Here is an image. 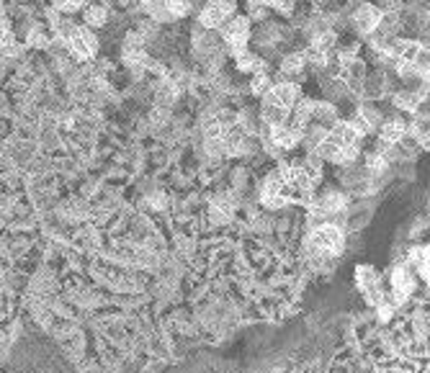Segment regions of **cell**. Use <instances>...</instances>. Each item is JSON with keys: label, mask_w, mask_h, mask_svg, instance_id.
<instances>
[{"label": "cell", "mask_w": 430, "mask_h": 373, "mask_svg": "<svg viewBox=\"0 0 430 373\" xmlns=\"http://www.w3.org/2000/svg\"><path fill=\"white\" fill-rule=\"evenodd\" d=\"M188 47H191L193 62H199V64H207L209 59H214V57L227 55V47H224L222 39H219V31L201 29L196 21H193L191 29H188Z\"/></svg>", "instance_id": "6da1fadb"}, {"label": "cell", "mask_w": 430, "mask_h": 373, "mask_svg": "<svg viewBox=\"0 0 430 373\" xmlns=\"http://www.w3.org/2000/svg\"><path fill=\"white\" fill-rule=\"evenodd\" d=\"M67 55L78 62H93L101 55V36L96 31L85 29L83 24L75 26V31L67 36Z\"/></svg>", "instance_id": "7a4b0ae2"}, {"label": "cell", "mask_w": 430, "mask_h": 373, "mask_svg": "<svg viewBox=\"0 0 430 373\" xmlns=\"http://www.w3.org/2000/svg\"><path fill=\"white\" fill-rule=\"evenodd\" d=\"M250 34H253V24L247 21V16L235 13L232 18H227L224 26L219 29V39L227 47V57H232L240 49L250 47Z\"/></svg>", "instance_id": "3957f363"}, {"label": "cell", "mask_w": 430, "mask_h": 373, "mask_svg": "<svg viewBox=\"0 0 430 373\" xmlns=\"http://www.w3.org/2000/svg\"><path fill=\"white\" fill-rule=\"evenodd\" d=\"M237 0H207L196 13V24L209 31H219L227 18L237 13Z\"/></svg>", "instance_id": "277c9868"}, {"label": "cell", "mask_w": 430, "mask_h": 373, "mask_svg": "<svg viewBox=\"0 0 430 373\" xmlns=\"http://www.w3.org/2000/svg\"><path fill=\"white\" fill-rule=\"evenodd\" d=\"M310 245L314 253L327 255V258H335L345 250V232L338 227V224H319L317 230L312 232Z\"/></svg>", "instance_id": "5b68a950"}, {"label": "cell", "mask_w": 430, "mask_h": 373, "mask_svg": "<svg viewBox=\"0 0 430 373\" xmlns=\"http://www.w3.org/2000/svg\"><path fill=\"white\" fill-rule=\"evenodd\" d=\"M379 21H382V13H379V8H376L371 0L353 6L351 13H348V29H351L359 39L371 36V34L379 29Z\"/></svg>", "instance_id": "8992f818"}, {"label": "cell", "mask_w": 430, "mask_h": 373, "mask_svg": "<svg viewBox=\"0 0 430 373\" xmlns=\"http://www.w3.org/2000/svg\"><path fill=\"white\" fill-rule=\"evenodd\" d=\"M382 121H384L382 108H379L374 101H366V104L356 106V111H353V116L348 119V124H351V127L356 129V134L363 139L366 134H374V132H379Z\"/></svg>", "instance_id": "52a82bcc"}, {"label": "cell", "mask_w": 430, "mask_h": 373, "mask_svg": "<svg viewBox=\"0 0 430 373\" xmlns=\"http://www.w3.org/2000/svg\"><path fill=\"white\" fill-rule=\"evenodd\" d=\"M345 209H348V196L338 188H327L314 204V214L322 219H338V214H345Z\"/></svg>", "instance_id": "ba28073f"}, {"label": "cell", "mask_w": 430, "mask_h": 373, "mask_svg": "<svg viewBox=\"0 0 430 373\" xmlns=\"http://www.w3.org/2000/svg\"><path fill=\"white\" fill-rule=\"evenodd\" d=\"M111 10L113 8H106V6H101V3H93V0H88L85 6H83V10H80V16H83V26L85 29H90V31H104L106 26H109V21H111Z\"/></svg>", "instance_id": "9c48e42d"}, {"label": "cell", "mask_w": 430, "mask_h": 373, "mask_svg": "<svg viewBox=\"0 0 430 373\" xmlns=\"http://www.w3.org/2000/svg\"><path fill=\"white\" fill-rule=\"evenodd\" d=\"M307 72V62H304L302 52H286V55L279 57V78L281 80H291V83H299Z\"/></svg>", "instance_id": "30bf717a"}, {"label": "cell", "mask_w": 430, "mask_h": 373, "mask_svg": "<svg viewBox=\"0 0 430 373\" xmlns=\"http://www.w3.org/2000/svg\"><path fill=\"white\" fill-rule=\"evenodd\" d=\"M232 59H235V70L242 72V75H255V72H268V70H271V64L265 62V59H261V57L255 55L250 47L235 52Z\"/></svg>", "instance_id": "8fae6325"}, {"label": "cell", "mask_w": 430, "mask_h": 373, "mask_svg": "<svg viewBox=\"0 0 430 373\" xmlns=\"http://www.w3.org/2000/svg\"><path fill=\"white\" fill-rule=\"evenodd\" d=\"M209 216L214 224H227L235 219V199L230 193H216L209 204Z\"/></svg>", "instance_id": "7c38bea8"}, {"label": "cell", "mask_w": 430, "mask_h": 373, "mask_svg": "<svg viewBox=\"0 0 430 373\" xmlns=\"http://www.w3.org/2000/svg\"><path fill=\"white\" fill-rule=\"evenodd\" d=\"M407 136V121L402 116H389L379 127V139L387 144H402Z\"/></svg>", "instance_id": "4fadbf2b"}, {"label": "cell", "mask_w": 430, "mask_h": 373, "mask_svg": "<svg viewBox=\"0 0 430 373\" xmlns=\"http://www.w3.org/2000/svg\"><path fill=\"white\" fill-rule=\"evenodd\" d=\"M420 104H425V101H422L420 93L412 90V87H397V90L391 93V106H394L397 111L417 113L420 111Z\"/></svg>", "instance_id": "5bb4252c"}, {"label": "cell", "mask_w": 430, "mask_h": 373, "mask_svg": "<svg viewBox=\"0 0 430 373\" xmlns=\"http://www.w3.org/2000/svg\"><path fill=\"white\" fill-rule=\"evenodd\" d=\"M412 278L407 276L405 268H397L394 273H391V291H394V302L402 304L410 296V291H412Z\"/></svg>", "instance_id": "9a60e30c"}, {"label": "cell", "mask_w": 430, "mask_h": 373, "mask_svg": "<svg viewBox=\"0 0 430 373\" xmlns=\"http://www.w3.org/2000/svg\"><path fill=\"white\" fill-rule=\"evenodd\" d=\"M273 87V78L271 72H255V75H250V83H247V90L253 93V96L263 98L268 90Z\"/></svg>", "instance_id": "2e32d148"}, {"label": "cell", "mask_w": 430, "mask_h": 373, "mask_svg": "<svg viewBox=\"0 0 430 373\" xmlns=\"http://www.w3.org/2000/svg\"><path fill=\"white\" fill-rule=\"evenodd\" d=\"M167 13L173 18V24L183 21V18L193 16V6L191 0H167Z\"/></svg>", "instance_id": "e0dca14e"}, {"label": "cell", "mask_w": 430, "mask_h": 373, "mask_svg": "<svg viewBox=\"0 0 430 373\" xmlns=\"http://www.w3.org/2000/svg\"><path fill=\"white\" fill-rule=\"evenodd\" d=\"M16 31H13V21H11L3 10H0V49L11 47V44H16Z\"/></svg>", "instance_id": "ac0fdd59"}, {"label": "cell", "mask_w": 430, "mask_h": 373, "mask_svg": "<svg viewBox=\"0 0 430 373\" xmlns=\"http://www.w3.org/2000/svg\"><path fill=\"white\" fill-rule=\"evenodd\" d=\"M296 8H299L296 0H268V10L281 18H291L296 13Z\"/></svg>", "instance_id": "d6986e66"}, {"label": "cell", "mask_w": 430, "mask_h": 373, "mask_svg": "<svg viewBox=\"0 0 430 373\" xmlns=\"http://www.w3.org/2000/svg\"><path fill=\"white\" fill-rule=\"evenodd\" d=\"M247 21H250V24H263V21H268V18H271V10L268 8H263V6H247Z\"/></svg>", "instance_id": "ffe728a7"}, {"label": "cell", "mask_w": 430, "mask_h": 373, "mask_svg": "<svg viewBox=\"0 0 430 373\" xmlns=\"http://www.w3.org/2000/svg\"><path fill=\"white\" fill-rule=\"evenodd\" d=\"M374 6L379 8L382 16H387V13H402V0H374Z\"/></svg>", "instance_id": "44dd1931"}, {"label": "cell", "mask_w": 430, "mask_h": 373, "mask_svg": "<svg viewBox=\"0 0 430 373\" xmlns=\"http://www.w3.org/2000/svg\"><path fill=\"white\" fill-rule=\"evenodd\" d=\"M412 260H415V268L422 270V276H425L428 273V268H425V262H428V247H415Z\"/></svg>", "instance_id": "7402d4cb"}, {"label": "cell", "mask_w": 430, "mask_h": 373, "mask_svg": "<svg viewBox=\"0 0 430 373\" xmlns=\"http://www.w3.org/2000/svg\"><path fill=\"white\" fill-rule=\"evenodd\" d=\"M3 8H6V0H0V10H3Z\"/></svg>", "instance_id": "603a6c76"}]
</instances>
